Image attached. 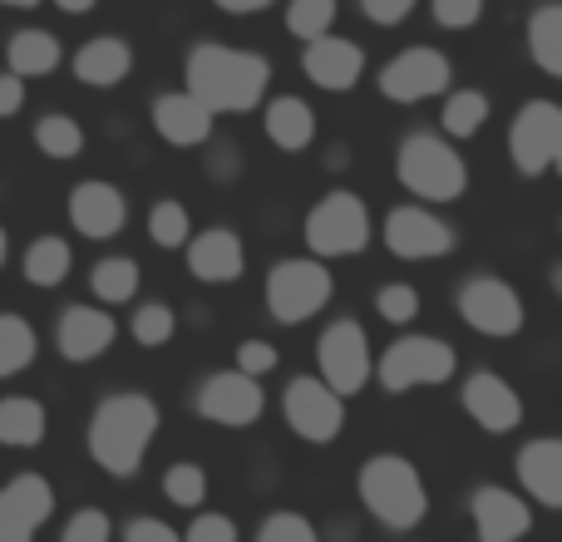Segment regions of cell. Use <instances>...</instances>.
Returning a JSON list of instances; mask_svg holds the SVG:
<instances>
[{
	"label": "cell",
	"instance_id": "cell-38",
	"mask_svg": "<svg viewBox=\"0 0 562 542\" xmlns=\"http://www.w3.org/2000/svg\"><path fill=\"white\" fill-rule=\"evenodd\" d=\"M375 310L390 320V326H409L419 316V291L405 286V281H390V286L375 291Z\"/></svg>",
	"mask_w": 562,
	"mask_h": 542
},
{
	"label": "cell",
	"instance_id": "cell-43",
	"mask_svg": "<svg viewBox=\"0 0 562 542\" xmlns=\"http://www.w3.org/2000/svg\"><path fill=\"white\" fill-rule=\"evenodd\" d=\"M237 370H243V375H252V380L272 375V370H277V350L267 346V340H243V346H237Z\"/></svg>",
	"mask_w": 562,
	"mask_h": 542
},
{
	"label": "cell",
	"instance_id": "cell-2",
	"mask_svg": "<svg viewBox=\"0 0 562 542\" xmlns=\"http://www.w3.org/2000/svg\"><path fill=\"white\" fill-rule=\"evenodd\" d=\"M158 434V405L148 395H109L89 419V459L104 474L128 478L144 468V454Z\"/></svg>",
	"mask_w": 562,
	"mask_h": 542
},
{
	"label": "cell",
	"instance_id": "cell-30",
	"mask_svg": "<svg viewBox=\"0 0 562 542\" xmlns=\"http://www.w3.org/2000/svg\"><path fill=\"white\" fill-rule=\"evenodd\" d=\"M528 49L543 75H562V5H538L528 20Z\"/></svg>",
	"mask_w": 562,
	"mask_h": 542
},
{
	"label": "cell",
	"instance_id": "cell-12",
	"mask_svg": "<svg viewBox=\"0 0 562 542\" xmlns=\"http://www.w3.org/2000/svg\"><path fill=\"white\" fill-rule=\"evenodd\" d=\"M459 316L479 336L508 340L524 330V301H518V291L504 276H469L459 286Z\"/></svg>",
	"mask_w": 562,
	"mask_h": 542
},
{
	"label": "cell",
	"instance_id": "cell-6",
	"mask_svg": "<svg viewBox=\"0 0 562 542\" xmlns=\"http://www.w3.org/2000/svg\"><path fill=\"white\" fill-rule=\"evenodd\" d=\"M306 247L316 262L326 257H356L370 247V207L356 193L336 188L306 213Z\"/></svg>",
	"mask_w": 562,
	"mask_h": 542
},
{
	"label": "cell",
	"instance_id": "cell-48",
	"mask_svg": "<svg viewBox=\"0 0 562 542\" xmlns=\"http://www.w3.org/2000/svg\"><path fill=\"white\" fill-rule=\"evenodd\" d=\"M59 10H65V15H89V10L99 5V0H55Z\"/></svg>",
	"mask_w": 562,
	"mask_h": 542
},
{
	"label": "cell",
	"instance_id": "cell-22",
	"mask_svg": "<svg viewBox=\"0 0 562 542\" xmlns=\"http://www.w3.org/2000/svg\"><path fill=\"white\" fill-rule=\"evenodd\" d=\"M154 128H158V138H168L173 148H198L213 138V114H207L193 94L173 89V94L154 99Z\"/></svg>",
	"mask_w": 562,
	"mask_h": 542
},
{
	"label": "cell",
	"instance_id": "cell-20",
	"mask_svg": "<svg viewBox=\"0 0 562 542\" xmlns=\"http://www.w3.org/2000/svg\"><path fill=\"white\" fill-rule=\"evenodd\" d=\"M119 326L114 316H109L104 306H69L65 316H59L55 326V346L65 360H75V365H89V360H99L109 346H114Z\"/></svg>",
	"mask_w": 562,
	"mask_h": 542
},
{
	"label": "cell",
	"instance_id": "cell-24",
	"mask_svg": "<svg viewBox=\"0 0 562 542\" xmlns=\"http://www.w3.org/2000/svg\"><path fill=\"white\" fill-rule=\"evenodd\" d=\"M518 478L543 508H562V439H533L518 454Z\"/></svg>",
	"mask_w": 562,
	"mask_h": 542
},
{
	"label": "cell",
	"instance_id": "cell-40",
	"mask_svg": "<svg viewBox=\"0 0 562 542\" xmlns=\"http://www.w3.org/2000/svg\"><path fill=\"white\" fill-rule=\"evenodd\" d=\"M109 538H114V523H109L104 508H79L65 523V533H59V542H109Z\"/></svg>",
	"mask_w": 562,
	"mask_h": 542
},
{
	"label": "cell",
	"instance_id": "cell-46",
	"mask_svg": "<svg viewBox=\"0 0 562 542\" xmlns=\"http://www.w3.org/2000/svg\"><path fill=\"white\" fill-rule=\"evenodd\" d=\"M20 109H25V79H15L5 69V75H0V118H15Z\"/></svg>",
	"mask_w": 562,
	"mask_h": 542
},
{
	"label": "cell",
	"instance_id": "cell-44",
	"mask_svg": "<svg viewBox=\"0 0 562 542\" xmlns=\"http://www.w3.org/2000/svg\"><path fill=\"white\" fill-rule=\"evenodd\" d=\"M419 0H360V10H366L375 25H400V20L415 10Z\"/></svg>",
	"mask_w": 562,
	"mask_h": 542
},
{
	"label": "cell",
	"instance_id": "cell-34",
	"mask_svg": "<svg viewBox=\"0 0 562 542\" xmlns=\"http://www.w3.org/2000/svg\"><path fill=\"white\" fill-rule=\"evenodd\" d=\"M35 148L45 158H79V148H85V134H79V124L69 114H45L35 124Z\"/></svg>",
	"mask_w": 562,
	"mask_h": 542
},
{
	"label": "cell",
	"instance_id": "cell-29",
	"mask_svg": "<svg viewBox=\"0 0 562 542\" xmlns=\"http://www.w3.org/2000/svg\"><path fill=\"white\" fill-rule=\"evenodd\" d=\"M35 350H40L35 326L25 316H15V310H0V380L20 375L35 360Z\"/></svg>",
	"mask_w": 562,
	"mask_h": 542
},
{
	"label": "cell",
	"instance_id": "cell-47",
	"mask_svg": "<svg viewBox=\"0 0 562 542\" xmlns=\"http://www.w3.org/2000/svg\"><path fill=\"white\" fill-rule=\"evenodd\" d=\"M213 5H223L227 15H252V10H267L272 0H213Z\"/></svg>",
	"mask_w": 562,
	"mask_h": 542
},
{
	"label": "cell",
	"instance_id": "cell-50",
	"mask_svg": "<svg viewBox=\"0 0 562 542\" xmlns=\"http://www.w3.org/2000/svg\"><path fill=\"white\" fill-rule=\"evenodd\" d=\"M0 262H5V227H0Z\"/></svg>",
	"mask_w": 562,
	"mask_h": 542
},
{
	"label": "cell",
	"instance_id": "cell-32",
	"mask_svg": "<svg viewBox=\"0 0 562 542\" xmlns=\"http://www.w3.org/2000/svg\"><path fill=\"white\" fill-rule=\"evenodd\" d=\"M488 124V94L484 89H449L445 94V134L474 138Z\"/></svg>",
	"mask_w": 562,
	"mask_h": 542
},
{
	"label": "cell",
	"instance_id": "cell-15",
	"mask_svg": "<svg viewBox=\"0 0 562 542\" xmlns=\"http://www.w3.org/2000/svg\"><path fill=\"white\" fill-rule=\"evenodd\" d=\"M55 513V488L40 474H15L0 488V542H35V528Z\"/></svg>",
	"mask_w": 562,
	"mask_h": 542
},
{
	"label": "cell",
	"instance_id": "cell-23",
	"mask_svg": "<svg viewBox=\"0 0 562 542\" xmlns=\"http://www.w3.org/2000/svg\"><path fill=\"white\" fill-rule=\"evenodd\" d=\"M128 69H134V49H128V39H119V35H99V39H89V45L75 49V79L89 89L124 84Z\"/></svg>",
	"mask_w": 562,
	"mask_h": 542
},
{
	"label": "cell",
	"instance_id": "cell-4",
	"mask_svg": "<svg viewBox=\"0 0 562 542\" xmlns=\"http://www.w3.org/2000/svg\"><path fill=\"white\" fill-rule=\"evenodd\" d=\"M395 178L419 203H454L469 188L464 158L454 154V144H445V138H435V134H409L405 144H400Z\"/></svg>",
	"mask_w": 562,
	"mask_h": 542
},
{
	"label": "cell",
	"instance_id": "cell-27",
	"mask_svg": "<svg viewBox=\"0 0 562 542\" xmlns=\"http://www.w3.org/2000/svg\"><path fill=\"white\" fill-rule=\"evenodd\" d=\"M69 267H75V247L65 242V237H35V242L25 247V257H20V271H25V281L30 286H40V291H49V286H59V281L69 276Z\"/></svg>",
	"mask_w": 562,
	"mask_h": 542
},
{
	"label": "cell",
	"instance_id": "cell-3",
	"mask_svg": "<svg viewBox=\"0 0 562 542\" xmlns=\"http://www.w3.org/2000/svg\"><path fill=\"white\" fill-rule=\"evenodd\" d=\"M356 488H360V504L375 513V523L395 528V533L419 528L429 513L425 478H419V468L400 454H375L366 468H360Z\"/></svg>",
	"mask_w": 562,
	"mask_h": 542
},
{
	"label": "cell",
	"instance_id": "cell-42",
	"mask_svg": "<svg viewBox=\"0 0 562 542\" xmlns=\"http://www.w3.org/2000/svg\"><path fill=\"white\" fill-rule=\"evenodd\" d=\"M429 10H435V20L445 30H469L484 15V0H429Z\"/></svg>",
	"mask_w": 562,
	"mask_h": 542
},
{
	"label": "cell",
	"instance_id": "cell-39",
	"mask_svg": "<svg viewBox=\"0 0 562 542\" xmlns=\"http://www.w3.org/2000/svg\"><path fill=\"white\" fill-rule=\"evenodd\" d=\"M257 542H321V533H316V523L311 518H301V513H272L262 528H257Z\"/></svg>",
	"mask_w": 562,
	"mask_h": 542
},
{
	"label": "cell",
	"instance_id": "cell-18",
	"mask_svg": "<svg viewBox=\"0 0 562 542\" xmlns=\"http://www.w3.org/2000/svg\"><path fill=\"white\" fill-rule=\"evenodd\" d=\"M469 518H474L479 542H524L528 528H533L528 504L518 494H508V488H498V484L474 488V498H469Z\"/></svg>",
	"mask_w": 562,
	"mask_h": 542
},
{
	"label": "cell",
	"instance_id": "cell-1",
	"mask_svg": "<svg viewBox=\"0 0 562 542\" xmlns=\"http://www.w3.org/2000/svg\"><path fill=\"white\" fill-rule=\"evenodd\" d=\"M183 79L198 104L207 114H247L267 99V84H272V65H267L257 49H237V45H217V39H203V45L188 49Z\"/></svg>",
	"mask_w": 562,
	"mask_h": 542
},
{
	"label": "cell",
	"instance_id": "cell-11",
	"mask_svg": "<svg viewBox=\"0 0 562 542\" xmlns=\"http://www.w3.org/2000/svg\"><path fill=\"white\" fill-rule=\"evenodd\" d=\"M281 415H286L291 434L306 444H330L346 429V399L326 389L316 375H296L281 395Z\"/></svg>",
	"mask_w": 562,
	"mask_h": 542
},
{
	"label": "cell",
	"instance_id": "cell-7",
	"mask_svg": "<svg viewBox=\"0 0 562 542\" xmlns=\"http://www.w3.org/2000/svg\"><path fill=\"white\" fill-rule=\"evenodd\" d=\"M330 296H336V281H330L326 262H316V257H286V262L267 271V310L281 326L311 320Z\"/></svg>",
	"mask_w": 562,
	"mask_h": 542
},
{
	"label": "cell",
	"instance_id": "cell-25",
	"mask_svg": "<svg viewBox=\"0 0 562 542\" xmlns=\"http://www.w3.org/2000/svg\"><path fill=\"white\" fill-rule=\"evenodd\" d=\"M262 124H267V138H272L281 154H301V148H311V138H316V114H311V104L296 94L272 99Z\"/></svg>",
	"mask_w": 562,
	"mask_h": 542
},
{
	"label": "cell",
	"instance_id": "cell-35",
	"mask_svg": "<svg viewBox=\"0 0 562 542\" xmlns=\"http://www.w3.org/2000/svg\"><path fill=\"white\" fill-rule=\"evenodd\" d=\"M336 0H291L286 5V30L296 39H321V35H330V25H336Z\"/></svg>",
	"mask_w": 562,
	"mask_h": 542
},
{
	"label": "cell",
	"instance_id": "cell-31",
	"mask_svg": "<svg viewBox=\"0 0 562 542\" xmlns=\"http://www.w3.org/2000/svg\"><path fill=\"white\" fill-rule=\"evenodd\" d=\"M138 281H144V271H138L134 257H104V262L89 271V291H94L99 301H109V306H119V301H134Z\"/></svg>",
	"mask_w": 562,
	"mask_h": 542
},
{
	"label": "cell",
	"instance_id": "cell-33",
	"mask_svg": "<svg viewBox=\"0 0 562 542\" xmlns=\"http://www.w3.org/2000/svg\"><path fill=\"white\" fill-rule=\"evenodd\" d=\"M148 237H154V247H188V237H193V217H188L183 203H173V197H164V203L148 207Z\"/></svg>",
	"mask_w": 562,
	"mask_h": 542
},
{
	"label": "cell",
	"instance_id": "cell-5",
	"mask_svg": "<svg viewBox=\"0 0 562 542\" xmlns=\"http://www.w3.org/2000/svg\"><path fill=\"white\" fill-rule=\"evenodd\" d=\"M459 370V355L449 340L439 336H405L375 360L370 375L390 389V395H405V389H429V385H445L454 380Z\"/></svg>",
	"mask_w": 562,
	"mask_h": 542
},
{
	"label": "cell",
	"instance_id": "cell-19",
	"mask_svg": "<svg viewBox=\"0 0 562 542\" xmlns=\"http://www.w3.org/2000/svg\"><path fill=\"white\" fill-rule=\"evenodd\" d=\"M464 409L488 434H508V429H518V419H524V399H518L514 385H508L504 375H494V370H479V375L464 380Z\"/></svg>",
	"mask_w": 562,
	"mask_h": 542
},
{
	"label": "cell",
	"instance_id": "cell-21",
	"mask_svg": "<svg viewBox=\"0 0 562 542\" xmlns=\"http://www.w3.org/2000/svg\"><path fill=\"white\" fill-rule=\"evenodd\" d=\"M243 267H247V252H243V242H237V233H227V227H207V233L188 237V271H193L198 281H207V286L237 281Z\"/></svg>",
	"mask_w": 562,
	"mask_h": 542
},
{
	"label": "cell",
	"instance_id": "cell-9",
	"mask_svg": "<svg viewBox=\"0 0 562 542\" xmlns=\"http://www.w3.org/2000/svg\"><path fill=\"white\" fill-rule=\"evenodd\" d=\"M508 158L524 178H543L562 158V109L553 99H528L508 124Z\"/></svg>",
	"mask_w": 562,
	"mask_h": 542
},
{
	"label": "cell",
	"instance_id": "cell-45",
	"mask_svg": "<svg viewBox=\"0 0 562 542\" xmlns=\"http://www.w3.org/2000/svg\"><path fill=\"white\" fill-rule=\"evenodd\" d=\"M124 542H183L168 523H158V518H134V523L124 528Z\"/></svg>",
	"mask_w": 562,
	"mask_h": 542
},
{
	"label": "cell",
	"instance_id": "cell-36",
	"mask_svg": "<svg viewBox=\"0 0 562 542\" xmlns=\"http://www.w3.org/2000/svg\"><path fill=\"white\" fill-rule=\"evenodd\" d=\"M134 340L138 346H148V350H158V346H168L173 340V330H178V316L164 306V301H144V306L134 310Z\"/></svg>",
	"mask_w": 562,
	"mask_h": 542
},
{
	"label": "cell",
	"instance_id": "cell-49",
	"mask_svg": "<svg viewBox=\"0 0 562 542\" xmlns=\"http://www.w3.org/2000/svg\"><path fill=\"white\" fill-rule=\"evenodd\" d=\"M0 5H5V10H35L40 0H0Z\"/></svg>",
	"mask_w": 562,
	"mask_h": 542
},
{
	"label": "cell",
	"instance_id": "cell-28",
	"mask_svg": "<svg viewBox=\"0 0 562 542\" xmlns=\"http://www.w3.org/2000/svg\"><path fill=\"white\" fill-rule=\"evenodd\" d=\"M45 439V405L30 395L0 399V444L10 449H35Z\"/></svg>",
	"mask_w": 562,
	"mask_h": 542
},
{
	"label": "cell",
	"instance_id": "cell-26",
	"mask_svg": "<svg viewBox=\"0 0 562 542\" xmlns=\"http://www.w3.org/2000/svg\"><path fill=\"white\" fill-rule=\"evenodd\" d=\"M59 59H65V49H59V39L49 35V30H20V35H10V45H5V65L15 79L55 75Z\"/></svg>",
	"mask_w": 562,
	"mask_h": 542
},
{
	"label": "cell",
	"instance_id": "cell-13",
	"mask_svg": "<svg viewBox=\"0 0 562 542\" xmlns=\"http://www.w3.org/2000/svg\"><path fill=\"white\" fill-rule=\"evenodd\" d=\"M193 409L223 429H252L267 409L262 380L243 375V370H217V375H207L203 389L193 395Z\"/></svg>",
	"mask_w": 562,
	"mask_h": 542
},
{
	"label": "cell",
	"instance_id": "cell-14",
	"mask_svg": "<svg viewBox=\"0 0 562 542\" xmlns=\"http://www.w3.org/2000/svg\"><path fill=\"white\" fill-rule=\"evenodd\" d=\"M385 247L405 262H429V257L454 252V227L429 207H395L385 217Z\"/></svg>",
	"mask_w": 562,
	"mask_h": 542
},
{
	"label": "cell",
	"instance_id": "cell-10",
	"mask_svg": "<svg viewBox=\"0 0 562 542\" xmlns=\"http://www.w3.org/2000/svg\"><path fill=\"white\" fill-rule=\"evenodd\" d=\"M449 79H454V65L449 55L429 45H409L380 69V94L390 104H419V99H439L449 94Z\"/></svg>",
	"mask_w": 562,
	"mask_h": 542
},
{
	"label": "cell",
	"instance_id": "cell-17",
	"mask_svg": "<svg viewBox=\"0 0 562 542\" xmlns=\"http://www.w3.org/2000/svg\"><path fill=\"white\" fill-rule=\"evenodd\" d=\"M301 69H306V79L316 89L340 94V89L360 84V75H366V55H360V45L356 39H346V35H321V39H311L306 45Z\"/></svg>",
	"mask_w": 562,
	"mask_h": 542
},
{
	"label": "cell",
	"instance_id": "cell-16",
	"mask_svg": "<svg viewBox=\"0 0 562 542\" xmlns=\"http://www.w3.org/2000/svg\"><path fill=\"white\" fill-rule=\"evenodd\" d=\"M69 223H75L79 237H89V242H104V237L124 233L128 203H124V193H119L114 183H104V178H89V183H79L75 193H69Z\"/></svg>",
	"mask_w": 562,
	"mask_h": 542
},
{
	"label": "cell",
	"instance_id": "cell-37",
	"mask_svg": "<svg viewBox=\"0 0 562 542\" xmlns=\"http://www.w3.org/2000/svg\"><path fill=\"white\" fill-rule=\"evenodd\" d=\"M164 494H168V504H178V508H198L207 498V474L198 464H173L164 474Z\"/></svg>",
	"mask_w": 562,
	"mask_h": 542
},
{
	"label": "cell",
	"instance_id": "cell-41",
	"mask_svg": "<svg viewBox=\"0 0 562 542\" xmlns=\"http://www.w3.org/2000/svg\"><path fill=\"white\" fill-rule=\"evenodd\" d=\"M183 542H237V523L227 513H198L188 533H178Z\"/></svg>",
	"mask_w": 562,
	"mask_h": 542
},
{
	"label": "cell",
	"instance_id": "cell-8",
	"mask_svg": "<svg viewBox=\"0 0 562 542\" xmlns=\"http://www.w3.org/2000/svg\"><path fill=\"white\" fill-rule=\"evenodd\" d=\"M316 360H321V375H316V380H321L326 389H336L340 399H346V395H360V389H366V380H370V370H375V355H370L366 326H360V320H350V316L330 320V326L321 330Z\"/></svg>",
	"mask_w": 562,
	"mask_h": 542
}]
</instances>
